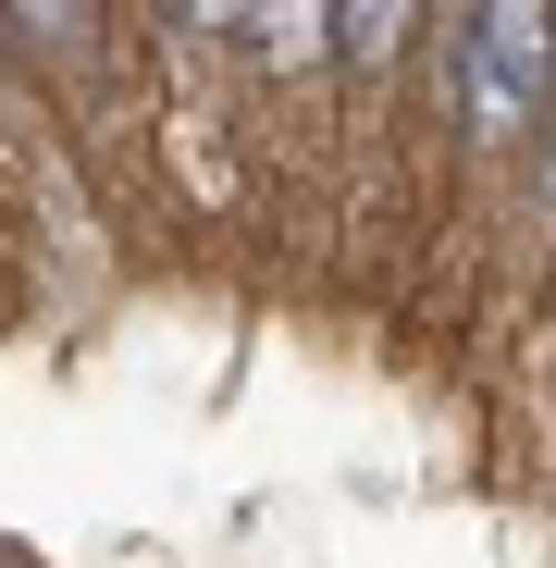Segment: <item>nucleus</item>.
<instances>
[{"label": "nucleus", "mask_w": 556, "mask_h": 568, "mask_svg": "<svg viewBox=\"0 0 556 568\" xmlns=\"http://www.w3.org/2000/svg\"><path fill=\"white\" fill-rule=\"evenodd\" d=\"M457 112H471L483 149L544 136V112H556V0H471V26H457Z\"/></svg>", "instance_id": "obj_1"}, {"label": "nucleus", "mask_w": 556, "mask_h": 568, "mask_svg": "<svg viewBox=\"0 0 556 568\" xmlns=\"http://www.w3.org/2000/svg\"><path fill=\"white\" fill-rule=\"evenodd\" d=\"M247 50H260L272 74H322V62H334V0H260V13H247Z\"/></svg>", "instance_id": "obj_2"}, {"label": "nucleus", "mask_w": 556, "mask_h": 568, "mask_svg": "<svg viewBox=\"0 0 556 568\" xmlns=\"http://www.w3.org/2000/svg\"><path fill=\"white\" fill-rule=\"evenodd\" d=\"M408 38H421V0H334V62L346 74H384Z\"/></svg>", "instance_id": "obj_3"}, {"label": "nucleus", "mask_w": 556, "mask_h": 568, "mask_svg": "<svg viewBox=\"0 0 556 568\" xmlns=\"http://www.w3.org/2000/svg\"><path fill=\"white\" fill-rule=\"evenodd\" d=\"M161 13H173L185 38H247V13H260V0H161Z\"/></svg>", "instance_id": "obj_4"}, {"label": "nucleus", "mask_w": 556, "mask_h": 568, "mask_svg": "<svg viewBox=\"0 0 556 568\" xmlns=\"http://www.w3.org/2000/svg\"><path fill=\"white\" fill-rule=\"evenodd\" d=\"M87 26V0H26V38H74Z\"/></svg>", "instance_id": "obj_5"}, {"label": "nucleus", "mask_w": 556, "mask_h": 568, "mask_svg": "<svg viewBox=\"0 0 556 568\" xmlns=\"http://www.w3.org/2000/svg\"><path fill=\"white\" fill-rule=\"evenodd\" d=\"M544 211H556V112H544Z\"/></svg>", "instance_id": "obj_6"}]
</instances>
